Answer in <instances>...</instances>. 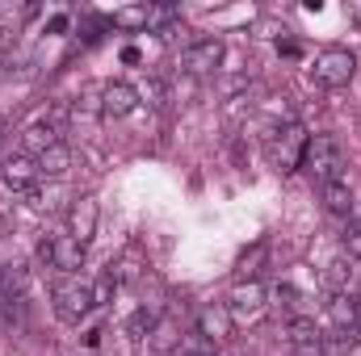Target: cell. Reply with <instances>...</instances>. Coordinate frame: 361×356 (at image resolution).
<instances>
[{
    "mask_svg": "<svg viewBox=\"0 0 361 356\" xmlns=\"http://www.w3.org/2000/svg\"><path fill=\"white\" fill-rule=\"evenodd\" d=\"M68 25H72V17H68V13H59V17H51V21H47V30H51V34H63Z\"/></svg>",
    "mask_w": 361,
    "mask_h": 356,
    "instance_id": "cb8c5ba5",
    "label": "cell"
},
{
    "mask_svg": "<svg viewBox=\"0 0 361 356\" xmlns=\"http://www.w3.org/2000/svg\"><path fill=\"white\" fill-rule=\"evenodd\" d=\"M261 260H265V243H257L248 256H240V268H235V272H240L244 281H257V272H261Z\"/></svg>",
    "mask_w": 361,
    "mask_h": 356,
    "instance_id": "ffe728a7",
    "label": "cell"
},
{
    "mask_svg": "<svg viewBox=\"0 0 361 356\" xmlns=\"http://www.w3.org/2000/svg\"><path fill=\"white\" fill-rule=\"evenodd\" d=\"M122 63H126V68L143 63V51H139V46H122Z\"/></svg>",
    "mask_w": 361,
    "mask_h": 356,
    "instance_id": "d4e9b609",
    "label": "cell"
},
{
    "mask_svg": "<svg viewBox=\"0 0 361 356\" xmlns=\"http://www.w3.org/2000/svg\"><path fill=\"white\" fill-rule=\"evenodd\" d=\"M34 164H38V177H51V180L68 177V172H72V147H68V143H55V147H47Z\"/></svg>",
    "mask_w": 361,
    "mask_h": 356,
    "instance_id": "9a60e30c",
    "label": "cell"
},
{
    "mask_svg": "<svg viewBox=\"0 0 361 356\" xmlns=\"http://www.w3.org/2000/svg\"><path fill=\"white\" fill-rule=\"evenodd\" d=\"M156 327H160V319H156V310H147V306H139V310L126 319V336H130V340H147Z\"/></svg>",
    "mask_w": 361,
    "mask_h": 356,
    "instance_id": "e0dca14e",
    "label": "cell"
},
{
    "mask_svg": "<svg viewBox=\"0 0 361 356\" xmlns=\"http://www.w3.org/2000/svg\"><path fill=\"white\" fill-rule=\"evenodd\" d=\"M319 285H324V293H332V298H349V293L357 289V268L349 265V260H332V265H324Z\"/></svg>",
    "mask_w": 361,
    "mask_h": 356,
    "instance_id": "8fae6325",
    "label": "cell"
},
{
    "mask_svg": "<svg viewBox=\"0 0 361 356\" xmlns=\"http://www.w3.org/2000/svg\"><path fill=\"white\" fill-rule=\"evenodd\" d=\"M273 306H277L281 314H290V319H298V310H302V293H298L294 285H286V281H281V285L273 289Z\"/></svg>",
    "mask_w": 361,
    "mask_h": 356,
    "instance_id": "d6986e66",
    "label": "cell"
},
{
    "mask_svg": "<svg viewBox=\"0 0 361 356\" xmlns=\"http://www.w3.org/2000/svg\"><path fill=\"white\" fill-rule=\"evenodd\" d=\"M89 289H92V306H105V302L118 293V281H114L109 272H101V276H97V285H89Z\"/></svg>",
    "mask_w": 361,
    "mask_h": 356,
    "instance_id": "44dd1931",
    "label": "cell"
},
{
    "mask_svg": "<svg viewBox=\"0 0 361 356\" xmlns=\"http://www.w3.org/2000/svg\"><path fill=\"white\" fill-rule=\"evenodd\" d=\"M286 344L298 348V352H319V327H315V319H307V314L290 319L286 323Z\"/></svg>",
    "mask_w": 361,
    "mask_h": 356,
    "instance_id": "5bb4252c",
    "label": "cell"
},
{
    "mask_svg": "<svg viewBox=\"0 0 361 356\" xmlns=\"http://www.w3.org/2000/svg\"><path fill=\"white\" fill-rule=\"evenodd\" d=\"M302 168L319 180V184L332 180V177H345V172H341V168H345V147H341V139H336V134H311V139H307V151H302Z\"/></svg>",
    "mask_w": 361,
    "mask_h": 356,
    "instance_id": "6da1fadb",
    "label": "cell"
},
{
    "mask_svg": "<svg viewBox=\"0 0 361 356\" xmlns=\"http://www.w3.org/2000/svg\"><path fill=\"white\" fill-rule=\"evenodd\" d=\"M265 306H269V293H265L261 281H240L231 289V298H227V310H231V323L235 327H252L265 314Z\"/></svg>",
    "mask_w": 361,
    "mask_h": 356,
    "instance_id": "5b68a950",
    "label": "cell"
},
{
    "mask_svg": "<svg viewBox=\"0 0 361 356\" xmlns=\"http://www.w3.org/2000/svg\"><path fill=\"white\" fill-rule=\"evenodd\" d=\"M114 25H126V30H147L152 25V4H135V8H118L109 17Z\"/></svg>",
    "mask_w": 361,
    "mask_h": 356,
    "instance_id": "ac0fdd59",
    "label": "cell"
},
{
    "mask_svg": "<svg viewBox=\"0 0 361 356\" xmlns=\"http://www.w3.org/2000/svg\"><path fill=\"white\" fill-rule=\"evenodd\" d=\"M0 180L13 189V193H34V184H38V164L30 160V155H8L4 160V168H0Z\"/></svg>",
    "mask_w": 361,
    "mask_h": 356,
    "instance_id": "9c48e42d",
    "label": "cell"
},
{
    "mask_svg": "<svg viewBox=\"0 0 361 356\" xmlns=\"http://www.w3.org/2000/svg\"><path fill=\"white\" fill-rule=\"evenodd\" d=\"M341 239H345V252H349L353 260H361V222H349V231H345Z\"/></svg>",
    "mask_w": 361,
    "mask_h": 356,
    "instance_id": "7402d4cb",
    "label": "cell"
},
{
    "mask_svg": "<svg viewBox=\"0 0 361 356\" xmlns=\"http://www.w3.org/2000/svg\"><path fill=\"white\" fill-rule=\"evenodd\" d=\"M197 327H202L197 336H206L210 344H214V340H227V336H231V327H235V323H231V310H227V302H214V306H206V310L197 314Z\"/></svg>",
    "mask_w": 361,
    "mask_h": 356,
    "instance_id": "4fadbf2b",
    "label": "cell"
},
{
    "mask_svg": "<svg viewBox=\"0 0 361 356\" xmlns=\"http://www.w3.org/2000/svg\"><path fill=\"white\" fill-rule=\"evenodd\" d=\"M345 340H353V344H361V314H357V319H353V327L345 331Z\"/></svg>",
    "mask_w": 361,
    "mask_h": 356,
    "instance_id": "484cf974",
    "label": "cell"
},
{
    "mask_svg": "<svg viewBox=\"0 0 361 356\" xmlns=\"http://www.w3.org/2000/svg\"><path fill=\"white\" fill-rule=\"evenodd\" d=\"M307 139H311V134H307L298 122H286L281 130H273V139H269V160H273V168H281V172H294V168H302Z\"/></svg>",
    "mask_w": 361,
    "mask_h": 356,
    "instance_id": "277c9868",
    "label": "cell"
},
{
    "mask_svg": "<svg viewBox=\"0 0 361 356\" xmlns=\"http://www.w3.org/2000/svg\"><path fill=\"white\" fill-rule=\"evenodd\" d=\"M135 109H139V89H135V84H126V80L101 84V113H105V117H126V113H135Z\"/></svg>",
    "mask_w": 361,
    "mask_h": 356,
    "instance_id": "ba28073f",
    "label": "cell"
},
{
    "mask_svg": "<svg viewBox=\"0 0 361 356\" xmlns=\"http://www.w3.org/2000/svg\"><path fill=\"white\" fill-rule=\"evenodd\" d=\"M55 143H59V134H55V126H51V122H34V126H25V130H21V147H25L34 160H38L47 147H55Z\"/></svg>",
    "mask_w": 361,
    "mask_h": 356,
    "instance_id": "2e32d148",
    "label": "cell"
},
{
    "mask_svg": "<svg viewBox=\"0 0 361 356\" xmlns=\"http://www.w3.org/2000/svg\"><path fill=\"white\" fill-rule=\"evenodd\" d=\"M223 55H227V46H223L219 38H202V42H193V46L180 55V72H185V76H214L219 63H223Z\"/></svg>",
    "mask_w": 361,
    "mask_h": 356,
    "instance_id": "52a82bcc",
    "label": "cell"
},
{
    "mask_svg": "<svg viewBox=\"0 0 361 356\" xmlns=\"http://www.w3.org/2000/svg\"><path fill=\"white\" fill-rule=\"evenodd\" d=\"M353 72H357L353 51H345V46H328V51H319V55H315L311 80H315L319 89H345V84L353 80Z\"/></svg>",
    "mask_w": 361,
    "mask_h": 356,
    "instance_id": "3957f363",
    "label": "cell"
},
{
    "mask_svg": "<svg viewBox=\"0 0 361 356\" xmlns=\"http://www.w3.org/2000/svg\"><path fill=\"white\" fill-rule=\"evenodd\" d=\"M349 21H357L361 25V0H349Z\"/></svg>",
    "mask_w": 361,
    "mask_h": 356,
    "instance_id": "83f0119b",
    "label": "cell"
},
{
    "mask_svg": "<svg viewBox=\"0 0 361 356\" xmlns=\"http://www.w3.org/2000/svg\"><path fill=\"white\" fill-rule=\"evenodd\" d=\"M38 256L51 268H59L63 276H76V268L85 265V243H76L72 235H55V239L38 243Z\"/></svg>",
    "mask_w": 361,
    "mask_h": 356,
    "instance_id": "8992f818",
    "label": "cell"
},
{
    "mask_svg": "<svg viewBox=\"0 0 361 356\" xmlns=\"http://www.w3.org/2000/svg\"><path fill=\"white\" fill-rule=\"evenodd\" d=\"M68 235L89 248V239L97 235V201H92V197H80V201L68 210Z\"/></svg>",
    "mask_w": 361,
    "mask_h": 356,
    "instance_id": "30bf717a",
    "label": "cell"
},
{
    "mask_svg": "<svg viewBox=\"0 0 361 356\" xmlns=\"http://www.w3.org/2000/svg\"><path fill=\"white\" fill-rule=\"evenodd\" d=\"M319 201H324V210L328 214H353V184H349V177H332L319 184Z\"/></svg>",
    "mask_w": 361,
    "mask_h": 356,
    "instance_id": "7c38bea8",
    "label": "cell"
},
{
    "mask_svg": "<svg viewBox=\"0 0 361 356\" xmlns=\"http://www.w3.org/2000/svg\"><path fill=\"white\" fill-rule=\"evenodd\" d=\"M277 51H281L286 59H298V55H302V46H298L294 38H281V42H277Z\"/></svg>",
    "mask_w": 361,
    "mask_h": 356,
    "instance_id": "603a6c76",
    "label": "cell"
},
{
    "mask_svg": "<svg viewBox=\"0 0 361 356\" xmlns=\"http://www.w3.org/2000/svg\"><path fill=\"white\" fill-rule=\"evenodd\" d=\"M13 34H17V30H8V25H4V30H0V55H4V46H8V42H13Z\"/></svg>",
    "mask_w": 361,
    "mask_h": 356,
    "instance_id": "4316f807",
    "label": "cell"
},
{
    "mask_svg": "<svg viewBox=\"0 0 361 356\" xmlns=\"http://www.w3.org/2000/svg\"><path fill=\"white\" fill-rule=\"evenodd\" d=\"M51 306L63 323H80L92 310V289L80 281V276H59L51 285Z\"/></svg>",
    "mask_w": 361,
    "mask_h": 356,
    "instance_id": "7a4b0ae2",
    "label": "cell"
}]
</instances>
